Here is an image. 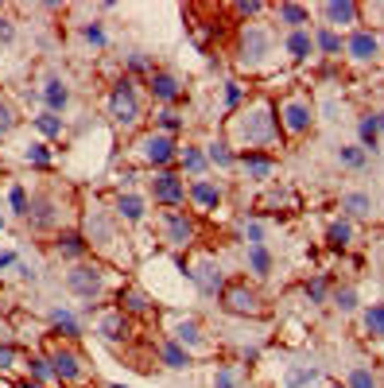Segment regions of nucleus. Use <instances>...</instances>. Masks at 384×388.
Instances as JSON below:
<instances>
[{
  "mask_svg": "<svg viewBox=\"0 0 384 388\" xmlns=\"http://www.w3.org/2000/svg\"><path fill=\"white\" fill-rule=\"evenodd\" d=\"M280 136L283 132L272 97H252L230 117V144H237L241 152H268L272 144H280Z\"/></svg>",
  "mask_w": 384,
  "mask_h": 388,
  "instance_id": "f257e3e1",
  "label": "nucleus"
},
{
  "mask_svg": "<svg viewBox=\"0 0 384 388\" xmlns=\"http://www.w3.org/2000/svg\"><path fill=\"white\" fill-rule=\"evenodd\" d=\"M276 55V35L268 23H241L237 31V66L241 70H264Z\"/></svg>",
  "mask_w": 384,
  "mask_h": 388,
  "instance_id": "f03ea898",
  "label": "nucleus"
},
{
  "mask_svg": "<svg viewBox=\"0 0 384 388\" xmlns=\"http://www.w3.org/2000/svg\"><path fill=\"white\" fill-rule=\"evenodd\" d=\"M105 109H109V121L117 128H136L144 117V101H140V89H136V78H117L109 89V101H105Z\"/></svg>",
  "mask_w": 384,
  "mask_h": 388,
  "instance_id": "7ed1b4c3",
  "label": "nucleus"
},
{
  "mask_svg": "<svg viewBox=\"0 0 384 388\" xmlns=\"http://www.w3.org/2000/svg\"><path fill=\"white\" fill-rule=\"evenodd\" d=\"M276 121H280V132L291 140L307 136L315 128V101L307 94H288L276 101Z\"/></svg>",
  "mask_w": 384,
  "mask_h": 388,
  "instance_id": "20e7f679",
  "label": "nucleus"
},
{
  "mask_svg": "<svg viewBox=\"0 0 384 388\" xmlns=\"http://www.w3.org/2000/svg\"><path fill=\"white\" fill-rule=\"evenodd\" d=\"M222 307L237 318H260L264 315V299H260L256 287H249V279H233V284L222 287Z\"/></svg>",
  "mask_w": 384,
  "mask_h": 388,
  "instance_id": "39448f33",
  "label": "nucleus"
},
{
  "mask_svg": "<svg viewBox=\"0 0 384 388\" xmlns=\"http://www.w3.org/2000/svg\"><path fill=\"white\" fill-rule=\"evenodd\" d=\"M346 59L357 66H373L384 59V35L377 28H354L346 39Z\"/></svg>",
  "mask_w": 384,
  "mask_h": 388,
  "instance_id": "423d86ee",
  "label": "nucleus"
},
{
  "mask_svg": "<svg viewBox=\"0 0 384 388\" xmlns=\"http://www.w3.org/2000/svg\"><path fill=\"white\" fill-rule=\"evenodd\" d=\"M183 268H186V279H191V284L198 287V295H206V299L222 295V287H225V279H222V264L210 257V253H202V257H198V260H191V264L183 260Z\"/></svg>",
  "mask_w": 384,
  "mask_h": 388,
  "instance_id": "0eeeda50",
  "label": "nucleus"
},
{
  "mask_svg": "<svg viewBox=\"0 0 384 388\" xmlns=\"http://www.w3.org/2000/svg\"><path fill=\"white\" fill-rule=\"evenodd\" d=\"M67 287L78 299L97 303L105 295V268H97V264H74V268L67 272Z\"/></svg>",
  "mask_w": 384,
  "mask_h": 388,
  "instance_id": "6e6552de",
  "label": "nucleus"
},
{
  "mask_svg": "<svg viewBox=\"0 0 384 388\" xmlns=\"http://www.w3.org/2000/svg\"><path fill=\"white\" fill-rule=\"evenodd\" d=\"M152 198H155V206H163V210H183V202H186V183H183V175L179 171H155V179H152Z\"/></svg>",
  "mask_w": 384,
  "mask_h": 388,
  "instance_id": "1a4fd4ad",
  "label": "nucleus"
},
{
  "mask_svg": "<svg viewBox=\"0 0 384 388\" xmlns=\"http://www.w3.org/2000/svg\"><path fill=\"white\" fill-rule=\"evenodd\" d=\"M140 155H144L148 167L167 171L171 163L179 160V140L175 136H163V132H148V136L140 140Z\"/></svg>",
  "mask_w": 384,
  "mask_h": 388,
  "instance_id": "9d476101",
  "label": "nucleus"
},
{
  "mask_svg": "<svg viewBox=\"0 0 384 388\" xmlns=\"http://www.w3.org/2000/svg\"><path fill=\"white\" fill-rule=\"evenodd\" d=\"M159 226H163V241L175 245V249H191L194 237H198V226L186 210H163Z\"/></svg>",
  "mask_w": 384,
  "mask_h": 388,
  "instance_id": "9b49d317",
  "label": "nucleus"
},
{
  "mask_svg": "<svg viewBox=\"0 0 384 388\" xmlns=\"http://www.w3.org/2000/svg\"><path fill=\"white\" fill-rule=\"evenodd\" d=\"M148 94H152V101L163 105V109H175V105L183 101V82H179V74H171V70H152Z\"/></svg>",
  "mask_w": 384,
  "mask_h": 388,
  "instance_id": "f8f14e48",
  "label": "nucleus"
},
{
  "mask_svg": "<svg viewBox=\"0 0 384 388\" xmlns=\"http://www.w3.org/2000/svg\"><path fill=\"white\" fill-rule=\"evenodd\" d=\"M237 167L252 179V183H272V175L280 171V160L272 152H237Z\"/></svg>",
  "mask_w": 384,
  "mask_h": 388,
  "instance_id": "ddd939ff",
  "label": "nucleus"
},
{
  "mask_svg": "<svg viewBox=\"0 0 384 388\" xmlns=\"http://www.w3.org/2000/svg\"><path fill=\"white\" fill-rule=\"evenodd\" d=\"M322 16H326V28H334V31L357 28V23H361V4H357V0H326Z\"/></svg>",
  "mask_w": 384,
  "mask_h": 388,
  "instance_id": "4468645a",
  "label": "nucleus"
},
{
  "mask_svg": "<svg viewBox=\"0 0 384 388\" xmlns=\"http://www.w3.org/2000/svg\"><path fill=\"white\" fill-rule=\"evenodd\" d=\"M186 198H191V206L194 210H202V214H210V210H222V183H214V179H194L191 187H186Z\"/></svg>",
  "mask_w": 384,
  "mask_h": 388,
  "instance_id": "2eb2a0df",
  "label": "nucleus"
},
{
  "mask_svg": "<svg viewBox=\"0 0 384 388\" xmlns=\"http://www.w3.org/2000/svg\"><path fill=\"white\" fill-rule=\"evenodd\" d=\"M171 342H179L186 353H191V357H194V353H206L210 350V338L202 334V326L194 323V318H179L175 330H171Z\"/></svg>",
  "mask_w": 384,
  "mask_h": 388,
  "instance_id": "dca6fc26",
  "label": "nucleus"
},
{
  "mask_svg": "<svg viewBox=\"0 0 384 388\" xmlns=\"http://www.w3.org/2000/svg\"><path fill=\"white\" fill-rule=\"evenodd\" d=\"M144 214H148V198L136 194V191H120L117 194V218L128 221V226H140Z\"/></svg>",
  "mask_w": 384,
  "mask_h": 388,
  "instance_id": "f3484780",
  "label": "nucleus"
},
{
  "mask_svg": "<svg viewBox=\"0 0 384 388\" xmlns=\"http://www.w3.org/2000/svg\"><path fill=\"white\" fill-rule=\"evenodd\" d=\"M97 334H101L105 342H120V338H128V315L120 307L105 311V315L97 318Z\"/></svg>",
  "mask_w": 384,
  "mask_h": 388,
  "instance_id": "a211bd4d",
  "label": "nucleus"
},
{
  "mask_svg": "<svg viewBox=\"0 0 384 388\" xmlns=\"http://www.w3.org/2000/svg\"><path fill=\"white\" fill-rule=\"evenodd\" d=\"M315 35V55H326V59H341V51H346V39H341V31H334V28H315L310 31Z\"/></svg>",
  "mask_w": 384,
  "mask_h": 388,
  "instance_id": "6ab92c4d",
  "label": "nucleus"
},
{
  "mask_svg": "<svg viewBox=\"0 0 384 388\" xmlns=\"http://www.w3.org/2000/svg\"><path fill=\"white\" fill-rule=\"evenodd\" d=\"M283 51H288L291 62H307L310 55H315V35L303 28V31H288V39H283Z\"/></svg>",
  "mask_w": 384,
  "mask_h": 388,
  "instance_id": "aec40b11",
  "label": "nucleus"
},
{
  "mask_svg": "<svg viewBox=\"0 0 384 388\" xmlns=\"http://www.w3.org/2000/svg\"><path fill=\"white\" fill-rule=\"evenodd\" d=\"M117 299H120V311H125V315H152V295L144 292V287H125Z\"/></svg>",
  "mask_w": 384,
  "mask_h": 388,
  "instance_id": "412c9836",
  "label": "nucleus"
},
{
  "mask_svg": "<svg viewBox=\"0 0 384 388\" xmlns=\"http://www.w3.org/2000/svg\"><path fill=\"white\" fill-rule=\"evenodd\" d=\"M276 16H280V23H288L291 31H303V23H310V8L307 4H295V0L276 4Z\"/></svg>",
  "mask_w": 384,
  "mask_h": 388,
  "instance_id": "4be33fe9",
  "label": "nucleus"
},
{
  "mask_svg": "<svg viewBox=\"0 0 384 388\" xmlns=\"http://www.w3.org/2000/svg\"><path fill=\"white\" fill-rule=\"evenodd\" d=\"M59 257H67V260H81L89 253V245H86V233H78V229H67V233H59Z\"/></svg>",
  "mask_w": 384,
  "mask_h": 388,
  "instance_id": "5701e85b",
  "label": "nucleus"
},
{
  "mask_svg": "<svg viewBox=\"0 0 384 388\" xmlns=\"http://www.w3.org/2000/svg\"><path fill=\"white\" fill-rule=\"evenodd\" d=\"M373 214V198L365 194V191H349V194H341V218H369Z\"/></svg>",
  "mask_w": 384,
  "mask_h": 388,
  "instance_id": "b1692460",
  "label": "nucleus"
},
{
  "mask_svg": "<svg viewBox=\"0 0 384 388\" xmlns=\"http://www.w3.org/2000/svg\"><path fill=\"white\" fill-rule=\"evenodd\" d=\"M51 373L59 377V381H78V377H81V361H78V353L59 350V353H55V361H51Z\"/></svg>",
  "mask_w": 384,
  "mask_h": 388,
  "instance_id": "393cba45",
  "label": "nucleus"
},
{
  "mask_svg": "<svg viewBox=\"0 0 384 388\" xmlns=\"http://www.w3.org/2000/svg\"><path fill=\"white\" fill-rule=\"evenodd\" d=\"M326 245H330V249H349V245H354V221L334 218L330 226H326Z\"/></svg>",
  "mask_w": 384,
  "mask_h": 388,
  "instance_id": "a878e982",
  "label": "nucleus"
},
{
  "mask_svg": "<svg viewBox=\"0 0 384 388\" xmlns=\"http://www.w3.org/2000/svg\"><path fill=\"white\" fill-rule=\"evenodd\" d=\"M159 361H163L167 369H175V373L191 369V353H186L179 342H171V338H167V342H159Z\"/></svg>",
  "mask_w": 384,
  "mask_h": 388,
  "instance_id": "bb28decb",
  "label": "nucleus"
},
{
  "mask_svg": "<svg viewBox=\"0 0 384 388\" xmlns=\"http://www.w3.org/2000/svg\"><path fill=\"white\" fill-rule=\"evenodd\" d=\"M43 101H47V113H55V117H59V113L70 105V89L62 86L59 78H51V82L43 86Z\"/></svg>",
  "mask_w": 384,
  "mask_h": 388,
  "instance_id": "cd10ccee",
  "label": "nucleus"
},
{
  "mask_svg": "<svg viewBox=\"0 0 384 388\" xmlns=\"http://www.w3.org/2000/svg\"><path fill=\"white\" fill-rule=\"evenodd\" d=\"M179 167L183 171H191L194 179H202V171H206V152L202 148H194V144H186V148H179Z\"/></svg>",
  "mask_w": 384,
  "mask_h": 388,
  "instance_id": "c85d7f7f",
  "label": "nucleus"
},
{
  "mask_svg": "<svg viewBox=\"0 0 384 388\" xmlns=\"http://www.w3.org/2000/svg\"><path fill=\"white\" fill-rule=\"evenodd\" d=\"M28 218H31V226H35V229H51L59 214H55V202H51V198H35V202L28 206Z\"/></svg>",
  "mask_w": 384,
  "mask_h": 388,
  "instance_id": "c756f323",
  "label": "nucleus"
},
{
  "mask_svg": "<svg viewBox=\"0 0 384 388\" xmlns=\"http://www.w3.org/2000/svg\"><path fill=\"white\" fill-rule=\"evenodd\" d=\"M206 163H214V167H222V171L237 167V152H233L230 140H214V144H210V152H206Z\"/></svg>",
  "mask_w": 384,
  "mask_h": 388,
  "instance_id": "7c9ffc66",
  "label": "nucleus"
},
{
  "mask_svg": "<svg viewBox=\"0 0 384 388\" xmlns=\"http://www.w3.org/2000/svg\"><path fill=\"white\" fill-rule=\"evenodd\" d=\"M361 323H365V334L384 342V303H369V307L361 311Z\"/></svg>",
  "mask_w": 384,
  "mask_h": 388,
  "instance_id": "2f4dec72",
  "label": "nucleus"
},
{
  "mask_svg": "<svg viewBox=\"0 0 384 388\" xmlns=\"http://www.w3.org/2000/svg\"><path fill=\"white\" fill-rule=\"evenodd\" d=\"M244 260H249V272L256 279H268V272H272V253H268L264 245H249V257Z\"/></svg>",
  "mask_w": 384,
  "mask_h": 388,
  "instance_id": "473e14b6",
  "label": "nucleus"
},
{
  "mask_svg": "<svg viewBox=\"0 0 384 388\" xmlns=\"http://www.w3.org/2000/svg\"><path fill=\"white\" fill-rule=\"evenodd\" d=\"M183 125H186V121L179 117V109H159V113H155V132H163V136H175Z\"/></svg>",
  "mask_w": 384,
  "mask_h": 388,
  "instance_id": "72a5a7b5",
  "label": "nucleus"
},
{
  "mask_svg": "<svg viewBox=\"0 0 384 388\" xmlns=\"http://www.w3.org/2000/svg\"><path fill=\"white\" fill-rule=\"evenodd\" d=\"M357 136H361V148H365V152H377V148H380V132H377V125H373V113H369V117H361Z\"/></svg>",
  "mask_w": 384,
  "mask_h": 388,
  "instance_id": "f704fd0d",
  "label": "nucleus"
},
{
  "mask_svg": "<svg viewBox=\"0 0 384 388\" xmlns=\"http://www.w3.org/2000/svg\"><path fill=\"white\" fill-rule=\"evenodd\" d=\"M338 160H341V167H365L369 152L361 144H349V148H338Z\"/></svg>",
  "mask_w": 384,
  "mask_h": 388,
  "instance_id": "c9c22d12",
  "label": "nucleus"
},
{
  "mask_svg": "<svg viewBox=\"0 0 384 388\" xmlns=\"http://www.w3.org/2000/svg\"><path fill=\"white\" fill-rule=\"evenodd\" d=\"M31 125L43 136H62V117H55V113H39V117H31Z\"/></svg>",
  "mask_w": 384,
  "mask_h": 388,
  "instance_id": "e433bc0d",
  "label": "nucleus"
},
{
  "mask_svg": "<svg viewBox=\"0 0 384 388\" xmlns=\"http://www.w3.org/2000/svg\"><path fill=\"white\" fill-rule=\"evenodd\" d=\"M334 307H338L341 315H354L357 311V292L354 287H334Z\"/></svg>",
  "mask_w": 384,
  "mask_h": 388,
  "instance_id": "4c0bfd02",
  "label": "nucleus"
},
{
  "mask_svg": "<svg viewBox=\"0 0 384 388\" xmlns=\"http://www.w3.org/2000/svg\"><path fill=\"white\" fill-rule=\"evenodd\" d=\"M23 160H28L31 167H51L55 155H51V148H47V144H31L28 152H23Z\"/></svg>",
  "mask_w": 384,
  "mask_h": 388,
  "instance_id": "58836bf2",
  "label": "nucleus"
},
{
  "mask_svg": "<svg viewBox=\"0 0 384 388\" xmlns=\"http://www.w3.org/2000/svg\"><path fill=\"white\" fill-rule=\"evenodd\" d=\"M346 388H377V373H373V369H365V365H357L354 373H349V384Z\"/></svg>",
  "mask_w": 384,
  "mask_h": 388,
  "instance_id": "ea45409f",
  "label": "nucleus"
},
{
  "mask_svg": "<svg viewBox=\"0 0 384 388\" xmlns=\"http://www.w3.org/2000/svg\"><path fill=\"white\" fill-rule=\"evenodd\" d=\"M310 381H318V369H310V365L291 369V373H288V388H307Z\"/></svg>",
  "mask_w": 384,
  "mask_h": 388,
  "instance_id": "a19ab883",
  "label": "nucleus"
},
{
  "mask_svg": "<svg viewBox=\"0 0 384 388\" xmlns=\"http://www.w3.org/2000/svg\"><path fill=\"white\" fill-rule=\"evenodd\" d=\"M8 202H12V214H20V218H28V191H23V187L20 183H16L12 187V191H8Z\"/></svg>",
  "mask_w": 384,
  "mask_h": 388,
  "instance_id": "79ce46f5",
  "label": "nucleus"
},
{
  "mask_svg": "<svg viewBox=\"0 0 384 388\" xmlns=\"http://www.w3.org/2000/svg\"><path fill=\"white\" fill-rule=\"evenodd\" d=\"M55 330H62L67 338H78L81 334L78 323H74V315H67V311H55Z\"/></svg>",
  "mask_w": 384,
  "mask_h": 388,
  "instance_id": "37998d69",
  "label": "nucleus"
},
{
  "mask_svg": "<svg viewBox=\"0 0 384 388\" xmlns=\"http://www.w3.org/2000/svg\"><path fill=\"white\" fill-rule=\"evenodd\" d=\"M16 121H20V117H16V109H12V105H4V101H0V140H4V136H12Z\"/></svg>",
  "mask_w": 384,
  "mask_h": 388,
  "instance_id": "c03bdc74",
  "label": "nucleus"
},
{
  "mask_svg": "<svg viewBox=\"0 0 384 388\" xmlns=\"http://www.w3.org/2000/svg\"><path fill=\"white\" fill-rule=\"evenodd\" d=\"M233 12L244 16V20H252V16L268 12V4H264V0H241V4H233Z\"/></svg>",
  "mask_w": 384,
  "mask_h": 388,
  "instance_id": "a18cd8bd",
  "label": "nucleus"
},
{
  "mask_svg": "<svg viewBox=\"0 0 384 388\" xmlns=\"http://www.w3.org/2000/svg\"><path fill=\"white\" fill-rule=\"evenodd\" d=\"M326 287H330V279H326V276H315V279L307 284V299H310V303H322V299H326Z\"/></svg>",
  "mask_w": 384,
  "mask_h": 388,
  "instance_id": "49530a36",
  "label": "nucleus"
},
{
  "mask_svg": "<svg viewBox=\"0 0 384 388\" xmlns=\"http://www.w3.org/2000/svg\"><path fill=\"white\" fill-rule=\"evenodd\" d=\"M241 97H244V89H241V82H225V109H241Z\"/></svg>",
  "mask_w": 384,
  "mask_h": 388,
  "instance_id": "de8ad7c7",
  "label": "nucleus"
},
{
  "mask_svg": "<svg viewBox=\"0 0 384 388\" xmlns=\"http://www.w3.org/2000/svg\"><path fill=\"white\" fill-rule=\"evenodd\" d=\"M128 70H132V74H148V78H152V70H155V66H152L148 59H144L140 51H136V55H128ZM132 74H128V78H132Z\"/></svg>",
  "mask_w": 384,
  "mask_h": 388,
  "instance_id": "09e8293b",
  "label": "nucleus"
},
{
  "mask_svg": "<svg viewBox=\"0 0 384 388\" xmlns=\"http://www.w3.org/2000/svg\"><path fill=\"white\" fill-rule=\"evenodd\" d=\"M81 35H86L94 47H105V28H101V23H86V28H81Z\"/></svg>",
  "mask_w": 384,
  "mask_h": 388,
  "instance_id": "8fccbe9b",
  "label": "nucleus"
},
{
  "mask_svg": "<svg viewBox=\"0 0 384 388\" xmlns=\"http://www.w3.org/2000/svg\"><path fill=\"white\" fill-rule=\"evenodd\" d=\"M244 237H249V245H264V226H260V221H249V226H244Z\"/></svg>",
  "mask_w": 384,
  "mask_h": 388,
  "instance_id": "3c124183",
  "label": "nucleus"
},
{
  "mask_svg": "<svg viewBox=\"0 0 384 388\" xmlns=\"http://www.w3.org/2000/svg\"><path fill=\"white\" fill-rule=\"evenodd\" d=\"M31 373H35V381H47V377H51V361L31 357Z\"/></svg>",
  "mask_w": 384,
  "mask_h": 388,
  "instance_id": "603ef678",
  "label": "nucleus"
},
{
  "mask_svg": "<svg viewBox=\"0 0 384 388\" xmlns=\"http://www.w3.org/2000/svg\"><path fill=\"white\" fill-rule=\"evenodd\" d=\"M12 365H16V350H12V345H4V342H0V373H8Z\"/></svg>",
  "mask_w": 384,
  "mask_h": 388,
  "instance_id": "864d4df0",
  "label": "nucleus"
},
{
  "mask_svg": "<svg viewBox=\"0 0 384 388\" xmlns=\"http://www.w3.org/2000/svg\"><path fill=\"white\" fill-rule=\"evenodd\" d=\"M214 388H233V373H230V369H218V377H214Z\"/></svg>",
  "mask_w": 384,
  "mask_h": 388,
  "instance_id": "5fc2aeb1",
  "label": "nucleus"
},
{
  "mask_svg": "<svg viewBox=\"0 0 384 388\" xmlns=\"http://www.w3.org/2000/svg\"><path fill=\"white\" fill-rule=\"evenodd\" d=\"M373 125H377V132H384V109H380V113H373Z\"/></svg>",
  "mask_w": 384,
  "mask_h": 388,
  "instance_id": "6e6d98bb",
  "label": "nucleus"
},
{
  "mask_svg": "<svg viewBox=\"0 0 384 388\" xmlns=\"http://www.w3.org/2000/svg\"><path fill=\"white\" fill-rule=\"evenodd\" d=\"M8 264H16V257L12 253H0V268H8Z\"/></svg>",
  "mask_w": 384,
  "mask_h": 388,
  "instance_id": "4d7b16f0",
  "label": "nucleus"
},
{
  "mask_svg": "<svg viewBox=\"0 0 384 388\" xmlns=\"http://www.w3.org/2000/svg\"><path fill=\"white\" fill-rule=\"evenodd\" d=\"M20 388H43V384H39V381H23Z\"/></svg>",
  "mask_w": 384,
  "mask_h": 388,
  "instance_id": "13d9d810",
  "label": "nucleus"
},
{
  "mask_svg": "<svg viewBox=\"0 0 384 388\" xmlns=\"http://www.w3.org/2000/svg\"><path fill=\"white\" fill-rule=\"evenodd\" d=\"M326 388H346V384H326Z\"/></svg>",
  "mask_w": 384,
  "mask_h": 388,
  "instance_id": "bf43d9fd",
  "label": "nucleus"
},
{
  "mask_svg": "<svg viewBox=\"0 0 384 388\" xmlns=\"http://www.w3.org/2000/svg\"><path fill=\"white\" fill-rule=\"evenodd\" d=\"M0 229H4V218H0Z\"/></svg>",
  "mask_w": 384,
  "mask_h": 388,
  "instance_id": "052dcab7",
  "label": "nucleus"
},
{
  "mask_svg": "<svg viewBox=\"0 0 384 388\" xmlns=\"http://www.w3.org/2000/svg\"><path fill=\"white\" fill-rule=\"evenodd\" d=\"M113 388H120V384H113Z\"/></svg>",
  "mask_w": 384,
  "mask_h": 388,
  "instance_id": "680f3d73",
  "label": "nucleus"
}]
</instances>
